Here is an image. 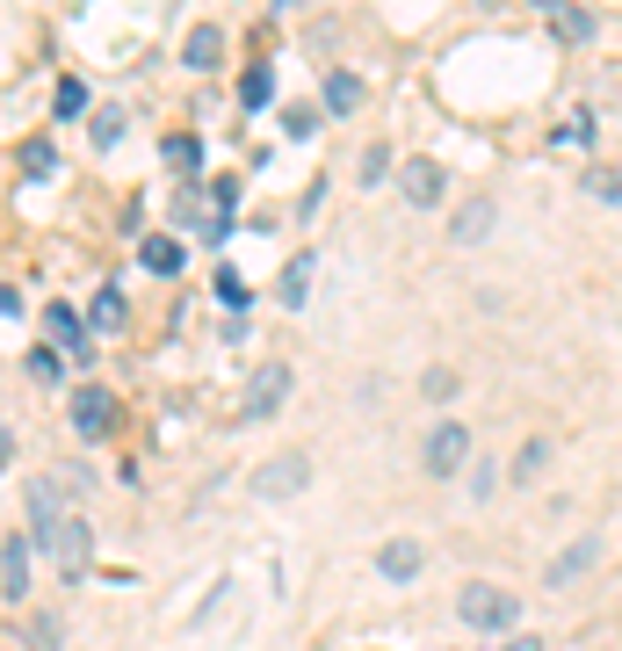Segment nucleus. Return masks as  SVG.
<instances>
[{"label":"nucleus","mask_w":622,"mask_h":651,"mask_svg":"<svg viewBox=\"0 0 622 651\" xmlns=\"http://www.w3.org/2000/svg\"><path fill=\"white\" fill-rule=\"evenodd\" d=\"M22 507H30V543H44V550H52V565H58V580L80 586L87 565H95V536H87L80 507H73L52 478H30V485H22Z\"/></svg>","instance_id":"nucleus-1"},{"label":"nucleus","mask_w":622,"mask_h":651,"mask_svg":"<svg viewBox=\"0 0 622 651\" xmlns=\"http://www.w3.org/2000/svg\"><path fill=\"white\" fill-rule=\"evenodd\" d=\"M456 616H464V630H478V637H514L521 594L514 586H492V580H470L464 594H456Z\"/></svg>","instance_id":"nucleus-2"},{"label":"nucleus","mask_w":622,"mask_h":651,"mask_svg":"<svg viewBox=\"0 0 622 651\" xmlns=\"http://www.w3.org/2000/svg\"><path fill=\"white\" fill-rule=\"evenodd\" d=\"M311 485V456L304 449H282V456H268L254 471V499H297Z\"/></svg>","instance_id":"nucleus-3"},{"label":"nucleus","mask_w":622,"mask_h":651,"mask_svg":"<svg viewBox=\"0 0 622 651\" xmlns=\"http://www.w3.org/2000/svg\"><path fill=\"white\" fill-rule=\"evenodd\" d=\"M290 362H260L254 369V384H246V406H240V420H276L282 412V398H290Z\"/></svg>","instance_id":"nucleus-4"},{"label":"nucleus","mask_w":622,"mask_h":651,"mask_svg":"<svg viewBox=\"0 0 622 651\" xmlns=\"http://www.w3.org/2000/svg\"><path fill=\"white\" fill-rule=\"evenodd\" d=\"M470 463V428L464 420H442V428L427 434V478H456Z\"/></svg>","instance_id":"nucleus-5"},{"label":"nucleus","mask_w":622,"mask_h":651,"mask_svg":"<svg viewBox=\"0 0 622 651\" xmlns=\"http://www.w3.org/2000/svg\"><path fill=\"white\" fill-rule=\"evenodd\" d=\"M109 428H116V398H109L102 384H80V391H73V434H80V442H102Z\"/></svg>","instance_id":"nucleus-6"},{"label":"nucleus","mask_w":622,"mask_h":651,"mask_svg":"<svg viewBox=\"0 0 622 651\" xmlns=\"http://www.w3.org/2000/svg\"><path fill=\"white\" fill-rule=\"evenodd\" d=\"M593 565H601V536H579L571 550H557L551 565H543V586H551V594H565V586H579Z\"/></svg>","instance_id":"nucleus-7"},{"label":"nucleus","mask_w":622,"mask_h":651,"mask_svg":"<svg viewBox=\"0 0 622 651\" xmlns=\"http://www.w3.org/2000/svg\"><path fill=\"white\" fill-rule=\"evenodd\" d=\"M398 189H406V203L413 210H434L442 203V189H449V174H442V159H406V167H398Z\"/></svg>","instance_id":"nucleus-8"},{"label":"nucleus","mask_w":622,"mask_h":651,"mask_svg":"<svg viewBox=\"0 0 622 651\" xmlns=\"http://www.w3.org/2000/svg\"><path fill=\"white\" fill-rule=\"evenodd\" d=\"M44 333H52V347H58V355H73V362L95 355V333H87V319L73 305H44Z\"/></svg>","instance_id":"nucleus-9"},{"label":"nucleus","mask_w":622,"mask_h":651,"mask_svg":"<svg viewBox=\"0 0 622 651\" xmlns=\"http://www.w3.org/2000/svg\"><path fill=\"white\" fill-rule=\"evenodd\" d=\"M420 572H427V543H413V536H391V543L377 550V580H391V586H413Z\"/></svg>","instance_id":"nucleus-10"},{"label":"nucleus","mask_w":622,"mask_h":651,"mask_svg":"<svg viewBox=\"0 0 622 651\" xmlns=\"http://www.w3.org/2000/svg\"><path fill=\"white\" fill-rule=\"evenodd\" d=\"M218 58H225V30H218V22H196V30L181 36V66L189 73H218Z\"/></svg>","instance_id":"nucleus-11"},{"label":"nucleus","mask_w":622,"mask_h":651,"mask_svg":"<svg viewBox=\"0 0 622 651\" xmlns=\"http://www.w3.org/2000/svg\"><path fill=\"white\" fill-rule=\"evenodd\" d=\"M0 594L8 600L30 594V536H8V543H0Z\"/></svg>","instance_id":"nucleus-12"},{"label":"nucleus","mask_w":622,"mask_h":651,"mask_svg":"<svg viewBox=\"0 0 622 651\" xmlns=\"http://www.w3.org/2000/svg\"><path fill=\"white\" fill-rule=\"evenodd\" d=\"M492 224H500V210H492V196H470V203L456 210V224H449V240H456V246H478L485 232H492Z\"/></svg>","instance_id":"nucleus-13"},{"label":"nucleus","mask_w":622,"mask_h":651,"mask_svg":"<svg viewBox=\"0 0 622 651\" xmlns=\"http://www.w3.org/2000/svg\"><path fill=\"white\" fill-rule=\"evenodd\" d=\"M363 73H326V117H355L363 109Z\"/></svg>","instance_id":"nucleus-14"},{"label":"nucleus","mask_w":622,"mask_h":651,"mask_svg":"<svg viewBox=\"0 0 622 651\" xmlns=\"http://www.w3.org/2000/svg\"><path fill=\"white\" fill-rule=\"evenodd\" d=\"M551 30H557V44H593V15L579 8V0H557V8H551Z\"/></svg>","instance_id":"nucleus-15"},{"label":"nucleus","mask_w":622,"mask_h":651,"mask_svg":"<svg viewBox=\"0 0 622 651\" xmlns=\"http://www.w3.org/2000/svg\"><path fill=\"white\" fill-rule=\"evenodd\" d=\"M123 319H131L123 290H95V311H87V333H123Z\"/></svg>","instance_id":"nucleus-16"},{"label":"nucleus","mask_w":622,"mask_h":651,"mask_svg":"<svg viewBox=\"0 0 622 651\" xmlns=\"http://www.w3.org/2000/svg\"><path fill=\"white\" fill-rule=\"evenodd\" d=\"M311 275H319V261H311V254H297L290 261V268H282V283H276V297H282V305H304V297H311Z\"/></svg>","instance_id":"nucleus-17"},{"label":"nucleus","mask_w":622,"mask_h":651,"mask_svg":"<svg viewBox=\"0 0 622 651\" xmlns=\"http://www.w3.org/2000/svg\"><path fill=\"white\" fill-rule=\"evenodd\" d=\"M268 95H276V66H268V58H254V66H246V80H240V102H246V109H268Z\"/></svg>","instance_id":"nucleus-18"},{"label":"nucleus","mask_w":622,"mask_h":651,"mask_svg":"<svg viewBox=\"0 0 622 651\" xmlns=\"http://www.w3.org/2000/svg\"><path fill=\"white\" fill-rule=\"evenodd\" d=\"M87 109H95V95H87V80H58V102H52V117H58V123H80Z\"/></svg>","instance_id":"nucleus-19"},{"label":"nucleus","mask_w":622,"mask_h":651,"mask_svg":"<svg viewBox=\"0 0 622 651\" xmlns=\"http://www.w3.org/2000/svg\"><path fill=\"white\" fill-rule=\"evenodd\" d=\"M22 174H30V181H52V174H58L52 137H22Z\"/></svg>","instance_id":"nucleus-20"},{"label":"nucleus","mask_w":622,"mask_h":651,"mask_svg":"<svg viewBox=\"0 0 622 651\" xmlns=\"http://www.w3.org/2000/svg\"><path fill=\"white\" fill-rule=\"evenodd\" d=\"M159 153H167V167H181V174H196L203 167V137H189V131H174L167 145H159Z\"/></svg>","instance_id":"nucleus-21"},{"label":"nucleus","mask_w":622,"mask_h":651,"mask_svg":"<svg viewBox=\"0 0 622 651\" xmlns=\"http://www.w3.org/2000/svg\"><path fill=\"white\" fill-rule=\"evenodd\" d=\"M58 630H66L58 616H30V630H22V644H30V651H66V637H58Z\"/></svg>","instance_id":"nucleus-22"},{"label":"nucleus","mask_w":622,"mask_h":651,"mask_svg":"<svg viewBox=\"0 0 622 651\" xmlns=\"http://www.w3.org/2000/svg\"><path fill=\"white\" fill-rule=\"evenodd\" d=\"M138 261H145L153 275H174V268H181V246H174V240H159V232H153V240L138 246Z\"/></svg>","instance_id":"nucleus-23"},{"label":"nucleus","mask_w":622,"mask_h":651,"mask_svg":"<svg viewBox=\"0 0 622 651\" xmlns=\"http://www.w3.org/2000/svg\"><path fill=\"white\" fill-rule=\"evenodd\" d=\"M587 196H601V203L622 210V167H601V159H593L587 167Z\"/></svg>","instance_id":"nucleus-24"},{"label":"nucleus","mask_w":622,"mask_h":651,"mask_svg":"<svg viewBox=\"0 0 622 651\" xmlns=\"http://www.w3.org/2000/svg\"><path fill=\"white\" fill-rule=\"evenodd\" d=\"M355 174H363V189H377V181H391V145H369V153L363 159H355Z\"/></svg>","instance_id":"nucleus-25"},{"label":"nucleus","mask_w":622,"mask_h":651,"mask_svg":"<svg viewBox=\"0 0 622 651\" xmlns=\"http://www.w3.org/2000/svg\"><path fill=\"white\" fill-rule=\"evenodd\" d=\"M543 463H551V442H543V434H529V442H521V456H514V478H536Z\"/></svg>","instance_id":"nucleus-26"},{"label":"nucleus","mask_w":622,"mask_h":651,"mask_svg":"<svg viewBox=\"0 0 622 651\" xmlns=\"http://www.w3.org/2000/svg\"><path fill=\"white\" fill-rule=\"evenodd\" d=\"M420 391H427L434 406H449V398H456V369H427V377H420Z\"/></svg>","instance_id":"nucleus-27"},{"label":"nucleus","mask_w":622,"mask_h":651,"mask_svg":"<svg viewBox=\"0 0 622 651\" xmlns=\"http://www.w3.org/2000/svg\"><path fill=\"white\" fill-rule=\"evenodd\" d=\"M557 137H565V145H587V137H593V117H587V109H571V117H565V131H557Z\"/></svg>","instance_id":"nucleus-28"},{"label":"nucleus","mask_w":622,"mask_h":651,"mask_svg":"<svg viewBox=\"0 0 622 651\" xmlns=\"http://www.w3.org/2000/svg\"><path fill=\"white\" fill-rule=\"evenodd\" d=\"M218 297H225L232 311H246V283H240V275H232V268H218Z\"/></svg>","instance_id":"nucleus-29"},{"label":"nucleus","mask_w":622,"mask_h":651,"mask_svg":"<svg viewBox=\"0 0 622 651\" xmlns=\"http://www.w3.org/2000/svg\"><path fill=\"white\" fill-rule=\"evenodd\" d=\"M492 485H500V471H492V463H470V499H492Z\"/></svg>","instance_id":"nucleus-30"},{"label":"nucleus","mask_w":622,"mask_h":651,"mask_svg":"<svg viewBox=\"0 0 622 651\" xmlns=\"http://www.w3.org/2000/svg\"><path fill=\"white\" fill-rule=\"evenodd\" d=\"M282 131H290V137H311V131H319V109H290V117H282Z\"/></svg>","instance_id":"nucleus-31"},{"label":"nucleus","mask_w":622,"mask_h":651,"mask_svg":"<svg viewBox=\"0 0 622 651\" xmlns=\"http://www.w3.org/2000/svg\"><path fill=\"white\" fill-rule=\"evenodd\" d=\"M116 137H123V117H116V109H102V117H95V145H116Z\"/></svg>","instance_id":"nucleus-32"},{"label":"nucleus","mask_w":622,"mask_h":651,"mask_svg":"<svg viewBox=\"0 0 622 651\" xmlns=\"http://www.w3.org/2000/svg\"><path fill=\"white\" fill-rule=\"evenodd\" d=\"M30 377H44V384L58 377V355H52V347H36V355H30Z\"/></svg>","instance_id":"nucleus-33"},{"label":"nucleus","mask_w":622,"mask_h":651,"mask_svg":"<svg viewBox=\"0 0 622 651\" xmlns=\"http://www.w3.org/2000/svg\"><path fill=\"white\" fill-rule=\"evenodd\" d=\"M492 651H543V637H500Z\"/></svg>","instance_id":"nucleus-34"},{"label":"nucleus","mask_w":622,"mask_h":651,"mask_svg":"<svg viewBox=\"0 0 622 651\" xmlns=\"http://www.w3.org/2000/svg\"><path fill=\"white\" fill-rule=\"evenodd\" d=\"M15 311H22V297H15V290H0V319H15Z\"/></svg>","instance_id":"nucleus-35"},{"label":"nucleus","mask_w":622,"mask_h":651,"mask_svg":"<svg viewBox=\"0 0 622 651\" xmlns=\"http://www.w3.org/2000/svg\"><path fill=\"white\" fill-rule=\"evenodd\" d=\"M536 8H543V15H551V8H557V0H536Z\"/></svg>","instance_id":"nucleus-36"},{"label":"nucleus","mask_w":622,"mask_h":651,"mask_svg":"<svg viewBox=\"0 0 622 651\" xmlns=\"http://www.w3.org/2000/svg\"><path fill=\"white\" fill-rule=\"evenodd\" d=\"M478 8H500V0H478Z\"/></svg>","instance_id":"nucleus-37"}]
</instances>
